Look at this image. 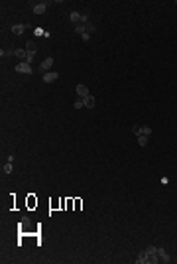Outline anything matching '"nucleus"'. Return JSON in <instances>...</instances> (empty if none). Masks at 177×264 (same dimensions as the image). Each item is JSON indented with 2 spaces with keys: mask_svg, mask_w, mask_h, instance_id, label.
I'll list each match as a JSON object with an SVG mask.
<instances>
[{
  "mask_svg": "<svg viewBox=\"0 0 177 264\" xmlns=\"http://www.w3.org/2000/svg\"><path fill=\"white\" fill-rule=\"evenodd\" d=\"M16 71H18V73H26V75H30V73H32L33 69H32V65H30V63H26V61H20L18 65H16Z\"/></svg>",
  "mask_w": 177,
  "mask_h": 264,
  "instance_id": "nucleus-1",
  "label": "nucleus"
},
{
  "mask_svg": "<svg viewBox=\"0 0 177 264\" xmlns=\"http://www.w3.org/2000/svg\"><path fill=\"white\" fill-rule=\"evenodd\" d=\"M51 65H53V57H47V59H43V61H41V65H39V69H38V71L45 75V71H47V69H49Z\"/></svg>",
  "mask_w": 177,
  "mask_h": 264,
  "instance_id": "nucleus-2",
  "label": "nucleus"
},
{
  "mask_svg": "<svg viewBox=\"0 0 177 264\" xmlns=\"http://www.w3.org/2000/svg\"><path fill=\"white\" fill-rule=\"evenodd\" d=\"M77 95H79V97H81V99H87V97H89L91 93H89V89H87V85H83V83H81V85H77Z\"/></svg>",
  "mask_w": 177,
  "mask_h": 264,
  "instance_id": "nucleus-3",
  "label": "nucleus"
},
{
  "mask_svg": "<svg viewBox=\"0 0 177 264\" xmlns=\"http://www.w3.org/2000/svg\"><path fill=\"white\" fill-rule=\"evenodd\" d=\"M26 51H28V55H36V53H38V44H36V41H28Z\"/></svg>",
  "mask_w": 177,
  "mask_h": 264,
  "instance_id": "nucleus-4",
  "label": "nucleus"
},
{
  "mask_svg": "<svg viewBox=\"0 0 177 264\" xmlns=\"http://www.w3.org/2000/svg\"><path fill=\"white\" fill-rule=\"evenodd\" d=\"M57 79H59V73H55V71L43 75V81H45V83H53V81H57Z\"/></svg>",
  "mask_w": 177,
  "mask_h": 264,
  "instance_id": "nucleus-5",
  "label": "nucleus"
},
{
  "mask_svg": "<svg viewBox=\"0 0 177 264\" xmlns=\"http://www.w3.org/2000/svg\"><path fill=\"white\" fill-rule=\"evenodd\" d=\"M24 32H26V24H16V26H12V34H16V36H22Z\"/></svg>",
  "mask_w": 177,
  "mask_h": 264,
  "instance_id": "nucleus-6",
  "label": "nucleus"
},
{
  "mask_svg": "<svg viewBox=\"0 0 177 264\" xmlns=\"http://www.w3.org/2000/svg\"><path fill=\"white\" fill-rule=\"evenodd\" d=\"M45 8H47L45 2H38V4L33 6V14H43L45 12Z\"/></svg>",
  "mask_w": 177,
  "mask_h": 264,
  "instance_id": "nucleus-7",
  "label": "nucleus"
},
{
  "mask_svg": "<svg viewBox=\"0 0 177 264\" xmlns=\"http://www.w3.org/2000/svg\"><path fill=\"white\" fill-rule=\"evenodd\" d=\"M14 55H16L20 61H26V59H28V51H26V49H16V51H14Z\"/></svg>",
  "mask_w": 177,
  "mask_h": 264,
  "instance_id": "nucleus-8",
  "label": "nucleus"
},
{
  "mask_svg": "<svg viewBox=\"0 0 177 264\" xmlns=\"http://www.w3.org/2000/svg\"><path fill=\"white\" fill-rule=\"evenodd\" d=\"M157 256H159V260H161V262H169V260H171L163 248H157Z\"/></svg>",
  "mask_w": 177,
  "mask_h": 264,
  "instance_id": "nucleus-9",
  "label": "nucleus"
},
{
  "mask_svg": "<svg viewBox=\"0 0 177 264\" xmlns=\"http://www.w3.org/2000/svg\"><path fill=\"white\" fill-rule=\"evenodd\" d=\"M150 134H151V128H150V126H140L138 136H150Z\"/></svg>",
  "mask_w": 177,
  "mask_h": 264,
  "instance_id": "nucleus-10",
  "label": "nucleus"
},
{
  "mask_svg": "<svg viewBox=\"0 0 177 264\" xmlns=\"http://www.w3.org/2000/svg\"><path fill=\"white\" fill-rule=\"evenodd\" d=\"M85 101V106L87 108H92V106H95V97H92V95H89V97H87V99H83Z\"/></svg>",
  "mask_w": 177,
  "mask_h": 264,
  "instance_id": "nucleus-11",
  "label": "nucleus"
},
{
  "mask_svg": "<svg viewBox=\"0 0 177 264\" xmlns=\"http://www.w3.org/2000/svg\"><path fill=\"white\" fill-rule=\"evenodd\" d=\"M144 262H148V252L142 250L140 252V256H138V264H144Z\"/></svg>",
  "mask_w": 177,
  "mask_h": 264,
  "instance_id": "nucleus-12",
  "label": "nucleus"
},
{
  "mask_svg": "<svg viewBox=\"0 0 177 264\" xmlns=\"http://www.w3.org/2000/svg\"><path fill=\"white\" fill-rule=\"evenodd\" d=\"M92 32H95V26L91 22H85V34H92Z\"/></svg>",
  "mask_w": 177,
  "mask_h": 264,
  "instance_id": "nucleus-13",
  "label": "nucleus"
},
{
  "mask_svg": "<svg viewBox=\"0 0 177 264\" xmlns=\"http://www.w3.org/2000/svg\"><path fill=\"white\" fill-rule=\"evenodd\" d=\"M138 144L146 146V144H148V136H138Z\"/></svg>",
  "mask_w": 177,
  "mask_h": 264,
  "instance_id": "nucleus-14",
  "label": "nucleus"
},
{
  "mask_svg": "<svg viewBox=\"0 0 177 264\" xmlns=\"http://www.w3.org/2000/svg\"><path fill=\"white\" fill-rule=\"evenodd\" d=\"M28 205H30V207L38 205V199H33V195H30V197H28Z\"/></svg>",
  "mask_w": 177,
  "mask_h": 264,
  "instance_id": "nucleus-15",
  "label": "nucleus"
},
{
  "mask_svg": "<svg viewBox=\"0 0 177 264\" xmlns=\"http://www.w3.org/2000/svg\"><path fill=\"white\" fill-rule=\"evenodd\" d=\"M20 227H22V229L30 227V219H22V221H20Z\"/></svg>",
  "mask_w": 177,
  "mask_h": 264,
  "instance_id": "nucleus-16",
  "label": "nucleus"
},
{
  "mask_svg": "<svg viewBox=\"0 0 177 264\" xmlns=\"http://www.w3.org/2000/svg\"><path fill=\"white\" fill-rule=\"evenodd\" d=\"M75 30H77V34H81V36H83V34H85V24H81V26H75Z\"/></svg>",
  "mask_w": 177,
  "mask_h": 264,
  "instance_id": "nucleus-17",
  "label": "nucleus"
},
{
  "mask_svg": "<svg viewBox=\"0 0 177 264\" xmlns=\"http://www.w3.org/2000/svg\"><path fill=\"white\" fill-rule=\"evenodd\" d=\"M4 173H12V164H10V162L4 164Z\"/></svg>",
  "mask_w": 177,
  "mask_h": 264,
  "instance_id": "nucleus-18",
  "label": "nucleus"
},
{
  "mask_svg": "<svg viewBox=\"0 0 177 264\" xmlns=\"http://www.w3.org/2000/svg\"><path fill=\"white\" fill-rule=\"evenodd\" d=\"M83 106H85V101H83V99L75 103V108H83Z\"/></svg>",
  "mask_w": 177,
  "mask_h": 264,
  "instance_id": "nucleus-19",
  "label": "nucleus"
}]
</instances>
